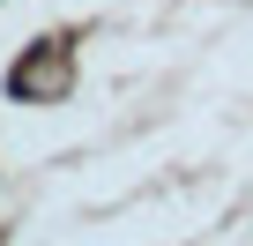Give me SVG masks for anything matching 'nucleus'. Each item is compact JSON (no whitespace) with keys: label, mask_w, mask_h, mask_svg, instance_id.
<instances>
[{"label":"nucleus","mask_w":253,"mask_h":246,"mask_svg":"<svg viewBox=\"0 0 253 246\" xmlns=\"http://www.w3.org/2000/svg\"><path fill=\"white\" fill-rule=\"evenodd\" d=\"M0 246H8V231H0Z\"/></svg>","instance_id":"obj_2"},{"label":"nucleus","mask_w":253,"mask_h":246,"mask_svg":"<svg viewBox=\"0 0 253 246\" xmlns=\"http://www.w3.org/2000/svg\"><path fill=\"white\" fill-rule=\"evenodd\" d=\"M60 45H67V38H38V52L8 67V97H15V104H30L38 90H67V60H60Z\"/></svg>","instance_id":"obj_1"}]
</instances>
